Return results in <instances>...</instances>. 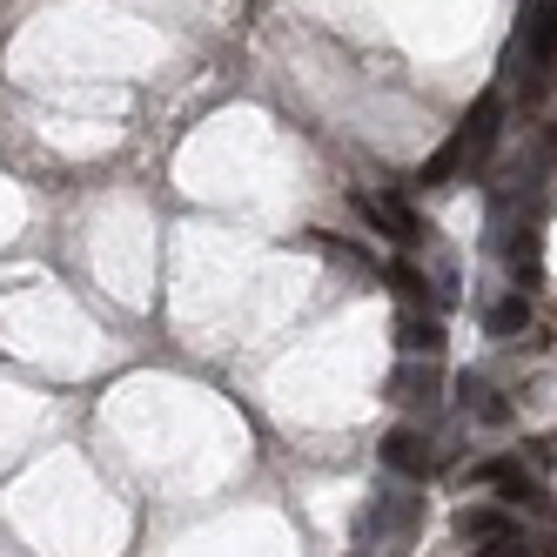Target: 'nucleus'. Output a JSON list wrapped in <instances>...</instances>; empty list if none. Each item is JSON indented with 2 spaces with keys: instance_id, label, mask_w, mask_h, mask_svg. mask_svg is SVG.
I'll return each instance as SVG.
<instances>
[{
  "instance_id": "obj_5",
  "label": "nucleus",
  "mask_w": 557,
  "mask_h": 557,
  "mask_svg": "<svg viewBox=\"0 0 557 557\" xmlns=\"http://www.w3.org/2000/svg\"><path fill=\"white\" fill-rule=\"evenodd\" d=\"M436 356H410V363L404 370H389V404H404V410H423V404H436Z\"/></svg>"
},
{
  "instance_id": "obj_9",
  "label": "nucleus",
  "mask_w": 557,
  "mask_h": 557,
  "mask_svg": "<svg viewBox=\"0 0 557 557\" xmlns=\"http://www.w3.org/2000/svg\"><path fill=\"white\" fill-rule=\"evenodd\" d=\"M524 330H531V296L524 289H510L504 302L484 309V336H524Z\"/></svg>"
},
{
  "instance_id": "obj_11",
  "label": "nucleus",
  "mask_w": 557,
  "mask_h": 557,
  "mask_svg": "<svg viewBox=\"0 0 557 557\" xmlns=\"http://www.w3.org/2000/svg\"><path fill=\"white\" fill-rule=\"evenodd\" d=\"M389 283H396V296H404V302H423L430 296V275L417 262H389Z\"/></svg>"
},
{
  "instance_id": "obj_4",
  "label": "nucleus",
  "mask_w": 557,
  "mask_h": 557,
  "mask_svg": "<svg viewBox=\"0 0 557 557\" xmlns=\"http://www.w3.org/2000/svg\"><path fill=\"white\" fill-rule=\"evenodd\" d=\"M524 67H531V82H544V67L557 61V0H531V14H524Z\"/></svg>"
},
{
  "instance_id": "obj_2",
  "label": "nucleus",
  "mask_w": 557,
  "mask_h": 557,
  "mask_svg": "<svg viewBox=\"0 0 557 557\" xmlns=\"http://www.w3.org/2000/svg\"><path fill=\"white\" fill-rule=\"evenodd\" d=\"M349 209L363 215L376 235H389L396 249H423L430 235H423V215L404 202V195H370V188H349Z\"/></svg>"
},
{
  "instance_id": "obj_6",
  "label": "nucleus",
  "mask_w": 557,
  "mask_h": 557,
  "mask_svg": "<svg viewBox=\"0 0 557 557\" xmlns=\"http://www.w3.org/2000/svg\"><path fill=\"white\" fill-rule=\"evenodd\" d=\"M417 524V497L410 491H383L370 510H363V537L376 531V537H389V531H410Z\"/></svg>"
},
{
  "instance_id": "obj_3",
  "label": "nucleus",
  "mask_w": 557,
  "mask_h": 557,
  "mask_svg": "<svg viewBox=\"0 0 557 557\" xmlns=\"http://www.w3.org/2000/svg\"><path fill=\"white\" fill-rule=\"evenodd\" d=\"M376 457H383V470H396V476H410V484H423V476L436 470V457H430V436L423 430H410V423H396L383 444H376Z\"/></svg>"
},
{
  "instance_id": "obj_7",
  "label": "nucleus",
  "mask_w": 557,
  "mask_h": 557,
  "mask_svg": "<svg viewBox=\"0 0 557 557\" xmlns=\"http://www.w3.org/2000/svg\"><path fill=\"white\" fill-rule=\"evenodd\" d=\"M396 349H404V356H436V349H444V323L423 315V309H404V315H396Z\"/></svg>"
},
{
  "instance_id": "obj_8",
  "label": "nucleus",
  "mask_w": 557,
  "mask_h": 557,
  "mask_svg": "<svg viewBox=\"0 0 557 557\" xmlns=\"http://www.w3.org/2000/svg\"><path fill=\"white\" fill-rule=\"evenodd\" d=\"M457 531H463V537H470L476 550H484V544H504V537H517V524H510V517H504L497 504H484V510L470 504V510L457 517Z\"/></svg>"
},
{
  "instance_id": "obj_13",
  "label": "nucleus",
  "mask_w": 557,
  "mask_h": 557,
  "mask_svg": "<svg viewBox=\"0 0 557 557\" xmlns=\"http://www.w3.org/2000/svg\"><path fill=\"white\" fill-rule=\"evenodd\" d=\"M537 162L557 169V122H544V148H537Z\"/></svg>"
},
{
  "instance_id": "obj_10",
  "label": "nucleus",
  "mask_w": 557,
  "mask_h": 557,
  "mask_svg": "<svg viewBox=\"0 0 557 557\" xmlns=\"http://www.w3.org/2000/svg\"><path fill=\"white\" fill-rule=\"evenodd\" d=\"M457 404H463L470 417H484V423H504V417H510V404H504L497 389H484V376H476V370L457 376Z\"/></svg>"
},
{
  "instance_id": "obj_1",
  "label": "nucleus",
  "mask_w": 557,
  "mask_h": 557,
  "mask_svg": "<svg viewBox=\"0 0 557 557\" xmlns=\"http://www.w3.org/2000/svg\"><path fill=\"white\" fill-rule=\"evenodd\" d=\"M497 122H504V95H484V101L463 114V128L444 141V154H436V162H423V182H430V188H436V182H450L476 148H491V141H497Z\"/></svg>"
},
{
  "instance_id": "obj_12",
  "label": "nucleus",
  "mask_w": 557,
  "mask_h": 557,
  "mask_svg": "<svg viewBox=\"0 0 557 557\" xmlns=\"http://www.w3.org/2000/svg\"><path fill=\"white\" fill-rule=\"evenodd\" d=\"M476 557H550V550H537L531 537H504V544H484Z\"/></svg>"
}]
</instances>
